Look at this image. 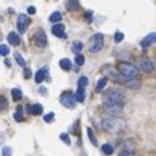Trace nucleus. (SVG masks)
I'll return each mask as SVG.
<instances>
[{
  "mask_svg": "<svg viewBox=\"0 0 156 156\" xmlns=\"http://www.w3.org/2000/svg\"><path fill=\"white\" fill-rule=\"evenodd\" d=\"M138 67L143 71H146V73H152L153 71V62L150 59H147V58H141L140 62H138Z\"/></svg>",
  "mask_w": 156,
  "mask_h": 156,
  "instance_id": "1a4fd4ad",
  "label": "nucleus"
},
{
  "mask_svg": "<svg viewBox=\"0 0 156 156\" xmlns=\"http://www.w3.org/2000/svg\"><path fill=\"white\" fill-rule=\"evenodd\" d=\"M87 85H88V77L87 76H80L79 82H77V88H87Z\"/></svg>",
  "mask_w": 156,
  "mask_h": 156,
  "instance_id": "412c9836",
  "label": "nucleus"
},
{
  "mask_svg": "<svg viewBox=\"0 0 156 156\" xmlns=\"http://www.w3.org/2000/svg\"><path fill=\"white\" fill-rule=\"evenodd\" d=\"M8 108V100L3 97V96H0V111H3V109H6Z\"/></svg>",
  "mask_w": 156,
  "mask_h": 156,
  "instance_id": "7c9ffc66",
  "label": "nucleus"
},
{
  "mask_svg": "<svg viewBox=\"0 0 156 156\" xmlns=\"http://www.w3.org/2000/svg\"><path fill=\"white\" fill-rule=\"evenodd\" d=\"M37 12V9H35V6H29L27 8V14H30V15H34Z\"/></svg>",
  "mask_w": 156,
  "mask_h": 156,
  "instance_id": "c9c22d12",
  "label": "nucleus"
},
{
  "mask_svg": "<svg viewBox=\"0 0 156 156\" xmlns=\"http://www.w3.org/2000/svg\"><path fill=\"white\" fill-rule=\"evenodd\" d=\"M59 102L64 105L65 108H68V109H73L76 106V103H77L76 99H74V94L71 91H64L61 94V97H59Z\"/></svg>",
  "mask_w": 156,
  "mask_h": 156,
  "instance_id": "39448f33",
  "label": "nucleus"
},
{
  "mask_svg": "<svg viewBox=\"0 0 156 156\" xmlns=\"http://www.w3.org/2000/svg\"><path fill=\"white\" fill-rule=\"evenodd\" d=\"M124 85H127L129 88H138L140 87V82H138V79H127V82Z\"/></svg>",
  "mask_w": 156,
  "mask_h": 156,
  "instance_id": "4be33fe9",
  "label": "nucleus"
},
{
  "mask_svg": "<svg viewBox=\"0 0 156 156\" xmlns=\"http://www.w3.org/2000/svg\"><path fill=\"white\" fill-rule=\"evenodd\" d=\"M29 114H32V115H41L43 114V106L40 103L30 105L29 106Z\"/></svg>",
  "mask_w": 156,
  "mask_h": 156,
  "instance_id": "4468645a",
  "label": "nucleus"
},
{
  "mask_svg": "<svg viewBox=\"0 0 156 156\" xmlns=\"http://www.w3.org/2000/svg\"><path fill=\"white\" fill-rule=\"evenodd\" d=\"M102 152H103L105 155H112L114 149H112L111 144H103V146H102Z\"/></svg>",
  "mask_w": 156,
  "mask_h": 156,
  "instance_id": "393cba45",
  "label": "nucleus"
},
{
  "mask_svg": "<svg viewBox=\"0 0 156 156\" xmlns=\"http://www.w3.org/2000/svg\"><path fill=\"white\" fill-rule=\"evenodd\" d=\"M47 70H49L47 67H43L41 70H38V71L35 73V82H37V83H41V82L44 80V77L47 76Z\"/></svg>",
  "mask_w": 156,
  "mask_h": 156,
  "instance_id": "ddd939ff",
  "label": "nucleus"
},
{
  "mask_svg": "<svg viewBox=\"0 0 156 156\" xmlns=\"http://www.w3.org/2000/svg\"><path fill=\"white\" fill-rule=\"evenodd\" d=\"M123 38H124L123 32H117V34L114 35V41H115V43H121V41H123Z\"/></svg>",
  "mask_w": 156,
  "mask_h": 156,
  "instance_id": "c756f323",
  "label": "nucleus"
},
{
  "mask_svg": "<svg viewBox=\"0 0 156 156\" xmlns=\"http://www.w3.org/2000/svg\"><path fill=\"white\" fill-rule=\"evenodd\" d=\"M30 76H32V71H30L29 68H24V77H26V79H29Z\"/></svg>",
  "mask_w": 156,
  "mask_h": 156,
  "instance_id": "e433bc0d",
  "label": "nucleus"
},
{
  "mask_svg": "<svg viewBox=\"0 0 156 156\" xmlns=\"http://www.w3.org/2000/svg\"><path fill=\"white\" fill-rule=\"evenodd\" d=\"M59 65H61V68H62V70H65V71L71 70V61H70V59H67V58L61 59V61H59Z\"/></svg>",
  "mask_w": 156,
  "mask_h": 156,
  "instance_id": "f3484780",
  "label": "nucleus"
},
{
  "mask_svg": "<svg viewBox=\"0 0 156 156\" xmlns=\"http://www.w3.org/2000/svg\"><path fill=\"white\" fill-rule=\"evenodd\" d=\"M74 61H76L77 65H83V64H85V58H83L82 53H76V59H74Z\"/></svg>",
  "mask_w": 156,
  "mask_h": 156,
  "instance_id": "a878e982",
  "label": "nucleus"
},
{
  "mask_svg": "<svg viewBox=\"0 0 156 156\" xmlns=\"http://www.w3.org/2000/svg\"><path fill=\"white\" fill-rule=\"evenodd\" d=\"M29 24H30L29 17H27L26 14H20L18 18H17V29H18V32H20V34H24V32L27 30Z\"/></svg>",
  "mask_w": 156,
  "mask_h": 156,
  "instance_id": "0eeeda50",
  "label": "nucleus"
},
{
  "mask_svg": "<svg viewBox=\"0 0 156 156\" xmlns=\"http://www.w3.org/2000/svg\"><path fill=\"white\" fill-rule=\"evenodd\" d=\"M2 155H3V156H11V155H12V149H11V147H3Z\"/></svg>",
  "mask_w": 156,
  "mask_h": 156,
  "instance_id": "473e14b6",
  "label": "nucleus"
},
{
  "mask_svg": "<svg viewBox=\"0 0 156 156\" xmlns=\"http://www.w3.org/2000/svg\"><path fill=\"white\" fill-rule=\"evenodd\" d=\"M87 20L91 21V12H87Z\"/></svg>",
  "mask_w": 156,
  "mask_h": 156,
  "instance_id": "4c0bfd02",
  "label": "nucleus"
},
{
  "mask_svg": "<svg viewBox=\"0 0 156 156\" xmlns=\"http://www.w3.org/2000/svg\"><path fill=\"white\" fill-rule=\"evenodd\" d=\"M61 20H62V14L61 12H53L52 15L49 17V21L50 23H59Z\"/></svg>",
  "mask_w": 156,
  "mask_h": 156,
  "instance_id": "6ab92c4d",
  "label": "nucleus"
},
{
  "mask_svg": "<svg viewBox=\"0 0 156 156\" xmlns=\"http://www.w3.org/2000/svg\"><path fill=\"white\" fill-rule=\"evenodd\" d=\"M105 111L111 115V117H118L123 111V105H103Z\"/></svg>",
  "mask_w": 156,
  "mask_h": 156,
  "instance_id": "6e6552de",
  "label": "nucleus"
},
{
  "mask_svg": "<svg viewBox=\"0 0 156 156\" xmlns=\"http://www.w3.org/2000/svg\"><path fill=\"white\" fill-rule=\"evenodd\" d=\"M82 49H83V44H82L80 41L73 43V52H74V53H80V52H82Z\"/></svg>",
  "mask_w": 156,
  "mask_h": 156,
  "instance_id": "b1692460",
  "label": "nucleus"
},
{
  "mask_svg": "<svg viewBox=\"0 0 156 156\" xmlns=\"http://www.w3.org/2000/svg\"><path fill=\"white\" fill-rule=\"evenodd\" d=\"M87 132H88L90 141H91V143H93V144L96 146V144H97V140H96V136H94V133H93V129H90V127H88V129H87Z\"/></svg>",
  "mask_w": 156,
  "mask_h": 156,
  "instance_id": "c85d7f7f",
  "label": "nucleus"
},
{
  "mask_svg": "<svg viewBox=\"0 0 156 156\" xmlns=\"http://www.w3.org/2000/svg\"><path fill=\"white\" fill-rule=\"evenodd\" d=\"M118 156H133V152H132V150H129V149H126V150H121Z\"/></svg>",
  "mask_w": 156,
  "mask_h": 156,
  "instance_id": "72a5a7b5",
  "label": "nucleus"
},
{
  "mask_svg": "<svg viewBox=\"0 0 156 156\" xmlns=\"http://www.w3.org/2000/svg\"><path fill=\"white\" fill-rule=\"evenodd\" d=\"M9 55V47L5 44H0V56H8Z\"/></svg>",
  "mask_w": 156,
  "mask_h": 156,
  "instance_id": "bb28decb",
  "label": "nucleus"
},
{
  "mask_svg": "<svg viewBox=\"0 0 156 156\" xmlns=\"http://www.w3.org/2000/svg\"><path fill=\"white\" fill-rule=\"evenodd\" d=\"M53 118H55V114H53V112H49V114L44 115V121H46V123H52Z\"/></svg>",
  "mask_w": 156,
  "mask_h": 156,
  "instance_id": "2f4dec72",
  "label": "nucleus"
},
{
  "mask_svg": "<svg viewBox=\"0 0 156 156\" xmlns=\"http://www.w3.org/2000/svg\"><path fill=\"white\" fill-rule=\"evenodd\" d=\"M34 43H35V46L37 47H40V49H44L46 46H47V37H46V32L44 30H41V29H38L35 34H34Z\"/></svg>",
  "mask_w": 156,
  "mask_h": 156,
  "instance_id": "423d86ee",
  "label": "nucleus"
},
{
  "mask_svg": "<svg viewBox=\"0 0 156 156\" xmlns=\"http://www.w3.org/2000/svg\"><path fill=\"white\" fill-rule=\"evenodd\" d=\"M118 71L126 79H136L138 77V68L130 62H120L118 64Z\"/></svg>",
  "mask_w": 156,
  "mask_h": 156,
  "instance_id": "7ed1b4c3",
  "label": "nucleus"
},
{
  "mask_svg": "<svg viewBox=\"0 0 156 156\" xmlns=\"http://www.w3.org/2000/svg\"><path fill=\"white\" fill-rule=\"evenodd\" d=\"M11 94H12V99L14 100H21V97H23V93H21V90H18V88H14L12 91H11Z\"/></svg>",
  "mask_w": 156,
  "mask_h": 156,
  "instance_id": "aec40b11",
  "label": "nucleus"
},
{
  "mask_svg": "<svg viewBox=\"0 0 156 156\" xmlns=\"http://www.w3.org/2000/svg\"><path fill=\"white\" fill-rule=\"evenodd\" d=\"M74 99H76L77 103H83V100H85V88H77V91L74 94Z\"/></svg>",
  "mask_w": 156,
  "mask_h": 156,
  "instance_id": "dca6fc26",
  "label": "nucleus"
},
{
  "mask_svg": "<svg viewBox=\"0 0 156 156\" xmlns=\"http://www.w3.org/2000/svg\"><path fill=\"white\" fill-rule=\"evenodd\" d=\"M106 83H108V77H102V79L97 82L96 91H97V93H102V91L105 90V87H106Z\"/></svg>",
  "mask_w": 156,
  "mask_h": 156,
  "instance_id": "a211bd4d",
  "label": "nucleus"
},
{
  "mask_svg": "<svg viewBox=\"0 0 156 156\" xmlns=\"http://www.w3.org/2000/svg\"><path fill=\"white\" fill-rule=\"evenodd\" d=\"M14 118H15V121H18V123L23 120V109H21V106L17 108V111H15V114H14Z\"/></svg>",
  "mask_w": 156,
  "mask_h": 156,
  "instance_id": "5701e85b",
  "label": "nucleus"
},
{
  "mask_svg": "<svg viewBox=\"0 0 156 156\" xmlns=\"http://www.w3.org/2000/svg\"><path fill=\"white\" fill-rule=\"evenodd\" d=\"M126 99L124 94L118 90H109L106 91L103 97V105H124Z\"/></svg>",
  "mask_w": 156,
  "mask_h": 156,
  "instance_id": "f03ea898",
  "label": "nucleus"
},
{
  "mask_svg": "<svg viewBox=\"0 0 156 156\" xmlns=\"http://www.w3.org/2000/svg\"><path fill=\"white\" fill-rule=\"evenodd\" d=\"M2 140H3V135H2V133H0V143H2Z\"/></svg>",
  "mask_w": 156,
  "mask_h": 156,
  "instance_id": "58836bf2",
  "label": "nucleus"
},
{
  "mask_svg": "<svg viewBox=\"0 0 156 156\" xmlns=\"http://www.w3.org/2000/svg\"><path fill=\"white\" fill-rule=\"evenodd\" d=\"M65 8H67V11H77L80 8V3H79V0H68Z\"/></svg>",
  "mask_w": 156,
  "mask_h": 156,
  "instance_id": "2eb2a0df",
  "label": "nucleus"
},
{
  "mask_svg": "<svg viewBox=\"0 0 156 156\" xmlns=\"http://www.w3.org/2000/svg\"><path fill=\"white\" fill-rule=\"evenodd\" d=\"M52 34L55 37H59V38H67L65 26L61 24V23H55V26H52Z\"/></svg>",
  "mask_w": 156,
  "mask_h": 156,
  "instance_id": "9d476101",
  "label": "nucleus"
},
{
  "mask_svg": "<svg viewBox=\"0 0 156 156\" xmlns=\"http://www.w3.org/2000/svg\"><path fill=\"white\" fill-rule=\"evenodd\" d=\"M102 127L105 130L111 132V133H117V132H123L126 130L127 124L124 120L118 118V117H109V118H105L102 121Z\"/></svg>",
  "mask_w": 156,
  "mask_h": 156,
  "instance_id": "f257e3e1",
  "label": "nucleus"
},
{
  "mask_svg": "<svg viewBox=\"0 0 156 156\" xmlns=\"http://www.w3.org/2000/svg\"><path fill=\"white\" fill-rule=\"evenodd\" d=\"M8 43H9L11 46H18V44L21 43V40H20L18 34H15V32H9V34H8Z\"/></svg>",
  "mask_w": 156,
  "mask_h": 156,
  "instance_id": "f8f14e48",
  "label": "nucleus"
},
{
  "mask_svg": "<svg viewBox=\"0 0 156 156\" xmlns=\"http://www.w3.org/2000/svg\"><path fill=\"white\" fill-rule=\"evenodd\" d=\"M155 43H156V32H153V34H149L146 38H143L141 47H143V49H147V47H150V46L155 44Z\"/></svg>",
  "mask_w": 156,
  "mask_h": 156,
  "instance_id": "9b49d317",
  "label": "nucleus"
},
{
  "mask_svg": "<svg viewBox=\"0 0 156 156\" xmlns=\"http://www.w3.org/2000/svg\"><path fill=\"white\" fill-rule=\"evenodd\" d=\"M61 140H62L65 144H70V138H68V135H67V133H61Z\"/></svg>",
  "mask_w": 156,
  "mask_h": 156,
  "instance_id": "f704fd0d",
  "label": "nucleus"
},
{
  "mask_svg": "<svg viewBox=\"0 0 156 156\" xmlns=\"http://www.w3.org/2000/svg\"><path fill=\"white\" fill-rule=\"evenodd\" d=\"M14 56H15V61L18 62V65H21V67H24V65H26V62H24V59H23V56H21L20 53H15Z\"/></svg>",
  "mask_w": 156,
  "mask_h": 156,
  "instance_id": "cd10ccee",
  "label": "nucleus"
},
{
  "mask_svg": "<svg viewBox=\"0 0 156 156\" xmlns=\"http://www.w3.org/2000/svg\"><path fill=\"white\" fill-rule=\"evenodd\" d=\"M102 49H103V35H102V34H94V35L90 38L88 50L91 53H99Z\"/></svg>",
  "mask_w": 156,
  "mask_h": 156,
  "instance_id": "20e7f679",
  "label": "nucleus"
}]
</instances>
